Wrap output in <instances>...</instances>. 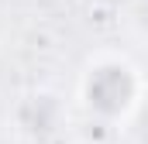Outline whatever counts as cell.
<instances>
[{"label": "cell", "instance_id": "obj_3", "mask_svg": "<svg viewBox=\"0 0 148 144\" xmlns=\"http://www.w3.org/2000/svg\"><path fill=\"white\" fill-rule=\"evenodd\" d=\"M134 21H138L141 31H148V0H138L134 3Z\"/></svg>", "mask_w": 148, "mask_h": 144}, {"label": "cell", "instance_id": "obj_2", "mask_svg": "<svg viewBox=\"0 0 148 144\" xmlns=\"http://www.w3.org/2000/svg\"><path fill=\"white\" fill-rule=\"evenodd\" d=\"M62 124V107L52 93H31L17 107V130L28 137H52Z\"/></svg>", "mask_w": 148, "mask_h": 144}, {"label": "cell", "instance_id": "obj_4", "mask_svg": "<svg viewBox=\"0 0 148 144\" xmlns=\"http://www.w3.org/2000/svg\"><path fill=\"white\" fill-rule=\"evenodd\" d=\"M83 144H86V141H83Z\"/></svg>", "mask_w": 148, "mask_h": 144}, {"label": "cell", "instance_id": "obj_1", "mask_svg": "<svg viewBox=\"0 0 148 144\" xmlns=\"http://www.w3.org/2000/svg\"><path fill=\"white\" fill-rule=\"evenodd\" d=\"M79 103L97 124H117L145 103V75L124 55H97L79 75Z\"/></svg>", "mask_w": 148, "mask_h": 144}]
</instances>
